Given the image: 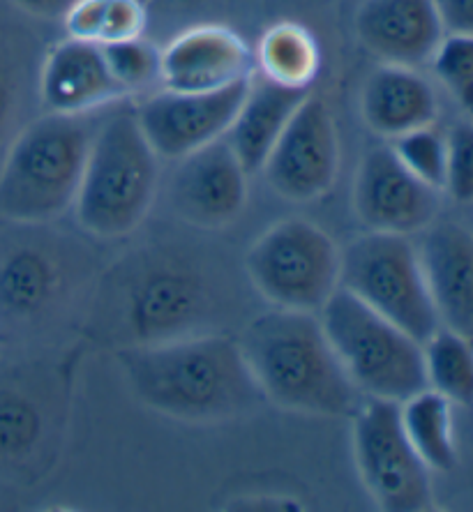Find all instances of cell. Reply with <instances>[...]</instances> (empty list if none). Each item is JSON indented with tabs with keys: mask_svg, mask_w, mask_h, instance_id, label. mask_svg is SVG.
<instances>
[{
	"mask_svg": "<svg viewBox=\"0 0 473 512\" xmlns=\"http://www.w3.org/2000/svg\"><path fill=\"white\" fill-rule=\"evenodd\" d=\"M132 393L164 416L222 420L254 409L261 390L240 344L220 335H183L118 353Z\"/></svg>",
	"mask_w": 473,
	"mask_h": 512,
	"instance_id": "cell-1",
	"label": "cell"
},
{
	"mask_svg": "<svg viewBox=\"0 0 473 512\" xmlns=\"http://www.w3.org/2000/svg\"><path fill=\"white\" fill-rule=\"evenodd\" d=\"M268 402L312 416H354L363 395L344 372L314 312L273 310L247 326L238 342Z\"/></svg>",
	"mask_w": 473,
	"mask_h": 512,
	"instance_id": "cell-2",
	"label": "cell"
},
{
	"mask_svg": "<svg viewBox=\"0 0 473 512\" xmlns=\"http://www.w3.org/2000/svg\"><path fill=\"white\" fill-rule=\"evenodd\" d=\"M97 125L93 111H47L28 123L0 162V217L40 224L74 206Z\"/></svg>",
	"mask_w": 473,
	"mask_h": 512,
	"instance_id": "cell-3",
	"label": "cell"
},
{
	"mask_svg": "<svg viewBox=\"0 0 473 512\" xmlns=\"http://www.w3.org/2000/svg\"><path fill=\"white\" fill-rule=\"evenodd\" d=\"M157 178L160 157L141 132L134 109L100 120L74 201L79 224L102 238L134 231L153 206Z\"/></svg>",
	"mask_w": 473,
	"mask_h": 512,
	"instance_id": "cell-4",
	"label": "cell"
},
{
	"mask_svg": "<svg viewBox=\"0 0 473 512\" xmlns=\"http://www.w3.org/2000/svg\"><path fill=\"white\" fill-rule=\"evenodd\" d=\"M319 319L363 397L404 402L427 388L423 344L360 303L354 293L340 286L319 310Z\"/></svg>",
	"mask_w": 473,
	"mask_h": 512,
	"instance_id": "cell-5",
	"label": "cell"
},
{
	"mask_svg": "<svg viewBox=\"0 0 473 512\" xmlns=\"http://www.w3.org/2000/svg\"><path fill=\"white\" fill-rule=\"evenodd\" d=\"M340 286L423 344L439 328L423 261L409 236L370 231L340 254Z\"/></svg>",
	"mask_w": 473,
	"mask_h": 512,
	"instance_id": "cell-6",
	"label": "cell"
},
{
	"mask_svg": "<svg viewBox=\"0 0 473 512\" xmlns=\"http://www.w3.org/2000/svg\"><path fill=\"white\" fill-rule=\"evenodd\" d=\"M247 273L273 307L317 314L340 289V250L317 224L291 217L252 245Z\"/></svg>",
	"mask_w": 473,
	"mask_h": 512,
	"instance_id": "cell-7",
	"label": "cell"
},
{
	"mask_svg": "<svg viewBox=\"0 0 473 512\" xmlns=\"http://www.w3.org/2000/svg\"><path fill=\"white\" fill-rule=\"evenodd\" d=\"M351 418L360 480L377 506L388 512L430 508V469L404 434L400 402L365 397Z\"/></svg>",
	"mask_w": 473,
	"mask_h": 512,
	"instance_id": "cell-8",
	"label": "cell"
},
{
	"mask_svg": "<svg viewBox=\"0 0 473 512\" xmlns=\"http://www.w3.org/2000/svg\"><path fill=\"white\" fill-rule=\"evenodd\" d=\"M340 143L335 120L324 100L307 95L284 127L264 164L266 180L291 201L324 197L335 185Z\"/></svg>",
	"mask_w": 473,
	"mask_h": 512,
	"instance_id": "cell-9",
	"label": "cell"
},
{
	"mask_svg": "<svg viewBox=\"0 0 473 512\" xmlns=\"http://www.w3.org/2000/svg\"><path fill=\"white\" fill-rule=\"evenodd\" d=\"M250 79L210 90V93H178L162 88L134 109L137 123L157 157L180 160L194 150L227 137L238 114Z\"/></svg>",
	"mask_w": 473,
	"mask_h": 512,
	"instance_id": "cell-10",
	"label": "cell"
},
{
	"mask_svg": "<svg viewBox=\"0 0 473 512\" xmlns=\"http://www.w3.org/2000/svg\"><path fill=\"white\" fill-rule=\"evenodd\" d=\"M354 208L370 231H423L439 213V190L425 185L397 160L390 146H377L360 160L354 183Z\"/></svg>",
	"mask_w": 473,
	"mask_h": 512,
	"instance_id": "cell-11",
	"label": "cell"
},
{
	"mask_svg": "<svg viewBox=\"0 0 473 512\" xmlns=\"http://www.w3.org/2000/svg\"><path fill=\"white\" fill-rule=\"evenodd\" d=\"M169 192L176 213L185 222L201 229H220L243 213L247 171L222 137L180 157Z\"/></svg>",
	"mask_w": 473,
	"mask_h": 512,
	"instance_id": "cell-12",
	"label": "cell"
},
{
	"mask_svg": "<svg viewBox=\"0 0 473 512\" xmlns=\"http://www.w3.org/2000/svg\"><path fill=\"white\" fill-rule=\"evenodd\" d=\"M254 54L224 26H197L176 35L162 49L160 86L178 93H210L250 79Z\"/></svg>",
	"mask_w": 473,
	"mask_h": 512,
	"instance_id": "cell-13",
	"label": "cell"
},
{
	"mask_svg": "<svg viewBox=\"0 0 473 512\" xmlns=\"http://www.w3.org/2000/svg\"><path fill=\"white\" fill-rule=\"evenodd\" d=\"M358 42L381 63H430L446 30L434 0H360L354 14Z\"/></svg>",
	"mask_w": 473,
	"mask_h": 512,
	"instance_id": "cell-14",
	"label": "cell"
},
{
	"mask_svg": "<svg viewBox=\"0 0 473 512\" xmlns=\"http://www.w3.org/2000/svg\"><path fill=\"white\" fill-rule=\"evenodd\" d=\"M204 289L197 275L178 266L146 270L130 286L127 326L137 344H155L192 335L204 312Z\"/></svg>",
	"mask_w": 473,
	"mask_h": 512,
	"instance_id": "cell-15",
	"label": "cell"
},
{
	"mask_svg": "<svg viewBox=\"0 0 473 512\" xmlns=\"http://www.w3.org/2000/svg\"><path fill=\"white\" fill-rule=\"evenodd\" d=\"M439 326L473 344V233L437 224L418 247Z\"/></svg>",
	"mask_w": 473,
	"mask_h": 512,
	"instance_id": "cell-16",
	"label": "cell"
},
{
	"mask_svg": "<svg viewBox=\"0 0 473 512\" xmlns=\"http://www.w3.org/2000/svg\"><path fill=\"white\" fill-rule=\"evenodd\" d=\"M123 95L97 44L67 37L44 60L40 97L47 111L90 114Z\"/></svg>",
	"mask_w": 473,
	"mask_h": 512,
	"instance_id": "cell-17",
	"label": "cell"
},
{
	"mask_svg": "<svg viewBox=\"0 0 473 512\" xmlns=\"http://www.w3.org/2000/svg\"><path fill=\"white\" fill-rule=\"evenodd\" d=\"M360 111L374 134L395 139L432 125L439 104L432 84L420 77L416 67L381 63L365 81Z\"/></svg>",
	"mask_w": 473,
	"mask_h": 512,
	"instance_id": "cell-18",
	"label": "cell"
},
{
	"mask_svg": "<svg viewBox=\"0 0 473 512\" xmlns=\"http://www.w3.org/2000/svg\"><path fill=\"white\" fill-rule=\"evenodd\" d=\"M307 95L310 90L273 84L261 74L252 72L243 104L224 137L234 148L247 176L264 169L270 150Z\"/></svg>",
	"mask_w": 473,
	"mask_h": 512,
	"instance_id": "cell-19",
	"label": "cell"
},
{
	"mask_svg": "<svg viewBox=\"0 0 473 512\" xmlns=\"http://www.w3.org/2000/svg\"><path fill=\"white\" fill-rule=\"evenodd\" d=\"M404 434L427 469L450 471L457 462L453 432V402L425 388L400 402Z\"/></svg>",
	"mask_w": 473,
	"mask_h": 512,
	"instance_id": "cell-20",
	"label": "cell"
},
{
	"mask_svg": "<svg viewBox=\"0 0 473 512\" xmlns=\"http://www.w3.org/2000/svg\"><path fill=\"white\" fill-rule=\"evenodd\" d=\"M58 273L51 259L33 247H14L0 256V314L28 319L42 312L56 293Z\"/></svg>",
	"mask_w": 473,
	"mask_h": 512,
	"instance_id": "cell-21",
	"label": "cell"
},
{
	"mask_svg": "<svg viewBox=\"0 0 473 512\" xmlns=\"http://www.w3.org/2000/svg\"><path fill=\"white\" fill-rule=\"evenodd\" d=\"M319 65L317 40L296 21H280L259 40L257 74L273 84L310 90V84L319 74Z\"/></svg>",
	"mask_w": 473,
	"mask_h": 512,
	"instance_id": "cell-22",
	"label": "cell"
},
{
	"mask_svg": "<svg viewBox=\"0 0 473 512\" xmlns=\"http://www.w3.org/2000/svg\"><path fill=\"white\" fill-rule=\"evenodd\" d=\"M63 19L67 37L104 47L144 35L148 7L144 0H77Z\"/></svg>",
	"mask_w": 473,
	"mask_h": 512,
	"instance_id": "cell-23",
	"label": "cell"
},
{
	"mask_svg": "<svg viewBox=\"0 0 473 512\" xmlns=\"http://www.w3.org/2000/svg\"><path fill=\"white\" fill-rule=\"evenodd\" d=\"M427 388L448 402L473 404V344L462 335L439 326L423 342Z\"/></svg>",
	"mask_w": 473,
	"mask_h": 512,
	"instance_id": "cell-24",
	"label": "cell"
},
{
	"mask_svg": "<svg viewBox=\"0 0 473 512\" xmlns=\"http://www.w3.org/2000/svg\"><path fill=\"white\" fill-rule=\"evenodd\" d=\"M102 56L107 60L111 77L123 93H141L160 84L162 49L144 35L104 44Z\"/></svg>",
	"mask_w": 473,
	"mask_h": 512,
	"instance_id": "cell-25",
	"label": "cell"
},
{
	"mask_svg": "<svg viewBox=\"0 0 473 512\" xmlns=\"http://www.w3.org/2000/svg\"><path fill=\"white\" fill-rule=\"evenodd\" d=\"M390 148L404 167L434 190H444L446 180V134L432 125L418 127L402 137L390 139Z\"/></svg>",
	"mask_w": 473,
	"mask_h": 512,
	"instance_id": "cell-26",
	"label": "cell"
},
{
	"mask_svg": "<svg viewBox=\"0 0 473 512\" xmlns=\"http://www.w3.org/2000/svg\"><path fill=\"white\" fill-rule=\"evenodd\" d=\"M430 63L455 102L473 114V35L446 33Z\"/></svg>",
	"mask_w": 473,
	"mask_h": 512,
	"instance_id": "cell-27",
	"label": "cell"
},
{
	"mask_svg": "<svg viewBox=\"0 0 473 512\" xmlns=\"http://www.w3.org/2000/svg\"><path fill=\"white\" fill-rule=\"evenodd\" d=\"M42 418L35 404L12 390H0V457L17 459L40 439Z\"/></svg>",
	"mask_w": 473,
	"mask_h": 512,
	"instance_id": "cell-28",
	"label": "cell"
},
{
	"mask_svg": "<svg viewBox=\"0 0 473 512\" xmlns=\"http://www.w3.org/2000/svg\"><path fill=\"white\" fill-rule=\"evenodd\" d=\"M444 190L460 203L473 201V125L457 123L446 134Z\"/></svg>",
	"mask_w": 473,
	"mask_h": 512,
	"instance_id": "cell-29",
	"label": "cell"
},
{
	"mask_svg": "<svg viewBox=\"0 0 473 512\" xmlns=\"http://www.w3.org/2000/svg\"><path fill=\"white\" fill-rule=\"evenodd\" d=\"M19 104V81L17 72L10 65V60L5 58L3 51H0V148L7 139V132H10L14 114H17Z\"/></svg>",
	"mask_w": 473,
	"mask_h": 512,
	"instance_id": "cell-30",
	"label": "cell"
},
{
	"mask_svg": "<svg viewBox=\"0 0 473 512\" xmlns=\"http://www.w3.org/2000/svg\"><path fill=\"white\" fill-rule=\"evenodd\" d=\"M446 33L473 35V0H434Z\"/></svg>",
	"mask_w": 473,
	"mask_h": 512,
	"instance_id": "cell-31",
	"label": "cell"
},
{
	"mask_svg": "<svg viewBox=\"0 0 473 512\" xmlns=\"http://www.w3.org/2000/svg\"><path fill=\"white\" fill-rule=\"evenodd\" d=\"M19 10L40 19H58L65 17V12L77 3V0H12Z\"/></svg>",
	"mask_w": 473,
	"mask_h": 512,
	"instance_id": "cell-32",
	"label": "cell"
},
{
	"mask_svg": "<svg viewBox=\"0 0 473 512\" xmlns=\"http://www.w3.org/2000/svg\"><path fill=\"white\" fill-rule=\"evenodd\" d=\"M153 0H144V5L148 7ZM190 3H197V0H169V5H190Z\"/></svg>",
	"mask_w": 473,
	"mask_h": 512,
	"instance_id": "cell-33",
	"label": "cell"
}]
</instances>
